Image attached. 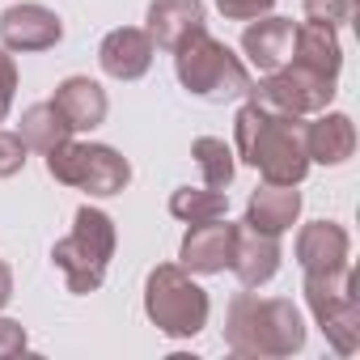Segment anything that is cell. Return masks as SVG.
I'll use <instances>...</instances> for the list:
<instances>
[{
  "label": "cell",
  "instance_id": "8992f818",
  "mask_svg": "<svg viewBox=\"0 0 360 360\" xmlns=\"http://www.w3.org/2000/svg\"><path fill=\"white\" fill-rule=\"evenodd\" d=\"M305 305L339 356L360 352V297L352 263L335 271H305Z\"/></svg>",
  "mask_w": 360,
  "mask_h": 360
},
{
  "label": "cell",
  "instance_id": "8fae6325",
  "mask_svg": "<svg viewBox=\"0 0 360 360\" xmlns=\"http://www.w3.org/2000/svg\"><path fill=\"white\" fill-rule=\"evenodd\" d=\"M153 56H157V47H153L148 30H140V26H119L98 47V64L115 81H140L153 68Z\"/></svg>",
  "mask_w": 360,
  "mask_h": 360
},
{
  "label": "cell",
  "instance_id": "6da1fadb",
  "mask_svg": "<svg viewBox=\"0 0 360 360\" xmlns=\"http://www.w3.org/2000/svg\"><path fill=\"white\" fill-rule=\"evenodd\" d=\"M301 119L271 110L255 98H246V106L233 119V148L246 165H255L263 174V183H280V187H301L309 174V153L301 140Z\"/></svg>",
  "mask_w": 360,
  "mask_h": 360
},
{
  "label": "cell",
  "instance_id": "9a60e30c",
  "mask_svg": "<svg viewBox=\"0 0 360 360\" xmlns=\"http://www.w3.org/2000/svg\"><path fill=\"white\" fill-rule=\"evenodd\" d=\"M51 106L68 119V127H72V131H94V127H102V123H106L110 98H106V89H102L94 77H64V81L56 85Z\"/></svg>",
  "mask_w": 360,
  "mask_h": 360
},
{
  "label": "cell",
  "instance_id": "4fadbf2b",
  "mask_svg": "<svg viewBox=\"0 0 360 360\" xmlns=\"http://www.w3.org/2000/svg\"><path fill=\"white\" fill-rule=\"evenodd\" d=\"M292 34H297V22L292 18H255L246 30H242V51H246V64L259 68V72H276L292 60Z\"/></svg>",
  "mask_w": 360,
  "mask_h": 360
},
{
  "label": "cell",
  "instance_id": "e0dca14e",
  "mask_svg": "<svg viewBox=\"0 0 360 360\" xmlns=\"http://www.w3.org/2000/svg\"><path fill=\"white\" fill-rule=\"evenodd\" d=\"M347 250H352V238L335 221H309L297 233V263H301V271H335V267H347Z\"/></svg>",
  "mask_w": 360,
  "mask_h": 360
},
{
  "label": "cell",
  "instance_id": "277c9868",
  "mask_svg": "<svg viewBox=\"0 0 360 360\" xmlns=\"http://www.w3.org/2000/svg\"><path fill=\"white\" fill-rule=\"evenodd\" d=\"M115 246H119L115 221L102 208L81 204L77 217H72V233L51 246V263L64 271L68 292H77V297L98 292L102 280H106V267L115 259Z\"/></svg>",
  "mask_w": 360,
  "mask_h": 360
},
{
  "label": "cell",
  "instance_id": "2e32d148",
  "mask_svg": "<svg viewBox=\"0 0 360 360\" xmlns=\"http://www.w3.org/2000/svg\"><path fill=\"white\" fill-rule=\"evenodd\" d=\"M301 140H305L309 161H318V165H343L356 153V123L343 110H322L314 123L301 127Z\"/></svg>",
  "mask_w": 360,
  "mask_h": 360
},
{
  "label": "cell",
  "instance_id": "ac0fdd59",
  "mask_svg": "<svg viewBox=\"0 0 360 360\" xmlns=\"http://www.w3.org/2000/svg\"><path fill=\"white\" fill-rule=\"evenodd\" d=\"M301 217V191L297 187H280V183H263L255 187L250 204H246V225L259 233H288Z\"/></svg>",
  "mask_w": 360,
  "mask_h": 360
},
{
  "label": "cell",
  "instance_id": "7c38bea8",
  "mask_svg": "<svg viewBox=\"0 0 360 360\" xmlns=\"http://www.w3.org/2000/svg\"><path fill=\"white\" fill-rule=\"evenodd\" d=\"M280 259H284V250H280V238H276V233H259V229H250L246 221L238 225V242H233V263H229V271L238 276L242 288H263L267 280H276Z\"/></svg>",
  "mask_w": 360,
  "mask_h": 360
},
{
  "label": "cell",
  "instance_id": "ffe728a7",
  "mask_svg": "<svg viewBox=\"0 0 360 360\" xmlns=\"http://www.w3.org/2000/svg\"><path fill=\"white\" fill-rule=\"evenodd\" d=\"M18 136H22L26 148H34V153H51V148H60L64 140H72V127H68V119H64L51 102H34V106L22 115Z\"/></svg>",
  "mask_w": 360,
  "mask_h": 360
},
{
  "label": "cell",
  "instance_id": "7a4b0ae2",
  "mask_svg": "<svg viewBox=\"0 0 360 360\" xmlns=\"http://www.w3.org/2000/svg\"><path fill=\"white\" fill-rule=\"evenodd\" d=\"M225 347L246 360H280L305 347V318L288 297L238 292L225 309Z\"/></svg>",
  "mask_w": 360,
  "mask_h": 360
},
{
  "label": "cell",
  "instance_id": "5b68a950",
  "mask_svg": "<svg viewBox=\"0 0 360 360\" xmlns=\"http://www.w3.org/2000/svg\"><path fill=\"white\" fill-rule=\"evenodd\" d=\"M144 314L165 339H195L208 326L212 301L208 292L191 280L187 267L178 263H157L144 280Z\"/></svg>",
  "mask_w": 360,
  "mask_h": 360
},
{
  "label": "cell",
  "instance_id": "9c48e42d",
  "mask_svg": "<svg viewBox=\"0 0 360 360\" xmlns=\"http://www.w3.org/2000/svg\"><path fill=\"white\" fill-rule=\"evenodd\" d=\"M233 242H238V225H229L225 217L200 221L187 229L183 246H178V267H187L191 276H217L233 263Z\"/></svg>",
  "mask_w": 360,
  "mask_h": 360
},
{
  "label": "cell",
  "instance_id": "30bf717a",
  "mask_svg": "<svg viewBox=\"0 0 360 360\" xmlns=\"http://www.w3.org/2000/svg\"><path fill=\"white\" fill-rule=\"evenodd\" d=\"M64 39V22L47 5H13L0 13V47L5 51H47Z\"/></svg>",
  "mask_w": 360,
  "mask_h": 360
},
{
  "label": "cell",
  "instance_id": "d6986e66",
  "mask_svg": "<svg viewBox=\"0 0 360 360\" xmlns=\"http://www.w3.org/2000/svg\"><path fill=\"white\" fill-rule=\"evenodd\" d=\"M292 64H305V68H314V72H322V77H339V68H343V47H339L335 26L305 18V22L297 26V34H292Z\"/></svg>",
  "mask_w": 360,
  "mask_h": 360
},
{
  "label": "cell",
  "instance_id": "83f0119b",
  "mask_svg": "<svg viewBox=\"0 0 360 360\" xmlns=\"http://www.w3.org/2000/svg\"><path fill=\"white\" fill-rule=\"evenodd\" d=\"M13 301V271H9V263L0 259V309H5Z\"/></svg>",
  "mask_w": 360,
  "mask_h": 360
},
{
  "label": "cell",
  "instance_id": "484cf974",
  "mask_svg": "<svg viewBox=\"0 0 360 360\" xmlns=\"http://www.w3.org/2000/svg\"><path fill=\"white\" fill-rule=\"evenodd\" d=\"M276 0H217V9L225 13V22H255L263 13H271Z\"/></svg>",
  "mask_w": 360,
  "mask_h": 360
},
{
  "label": "cell",
  "instance_id": "ba28073f",
  "mask_svg": "<svg viewBox=\"0 0 360 360\" xmlns=\"http://www.w3.org/2000/svg\"><path fill=\"white\" fill-rule=\"evenodd\" d=\"M335 94H339V89H335V77H322V72H314V68L288 60L284 68L263 72V81L250 85L246 98H255V102H263V106H271V110H284V115L305 119V115H322V110L335 102Z\"/></svg>",
  "mask_w": 360,
  "mask_h": 360
},
{
  "label": "cell",
  "instance_id": "3957f363",
  "mask_svg": "<svg viewBox=\"0 0 360 360\" xmlns=\"http://www.w3.org/2000/svg\"><path fill=\"white\" fill-rule=\"evenodd\" d=\"M174 77L200 102H233L246 98L255 85L246 60L233 56V47H225L208 30H195L187 43L174 47Z\"/></svg>",
  "mask_w": 360,
  "mask_h": 360
},
{
  "label": "cell",
  "instance_id": "7402d4cb",
  "mask_svg": "<svg viewBox=\"0 0 360 360\" xmlns=\"http://www.w3.org/2000/svg\"><path fill=\"white\" fill-rule=\"evenodd\" d=\"M191 157H195V165H200V174H204V187L225 191V187L233 183V174H238V153H233L225 140L200 136V140L191 144Z\"/></svg>",
  "mask_w": 360,
  "mask_h": 360
},
{
  "label": "cell",
  "instance_id": "d4e9b609",
  "mask_svg": "<svg viewBox=\"0 0 360 360\" xmlns=\"http://www.w3.org/2000/svg\"><path fill=\"white\" fill-rule=\"evenodd\" d=\"M13 98H18V64H13V56L5 47H0V123L9 119Z\"/></svg>",
  "mask_w": 360,
  "mask_h": 360
},
{
  "label": "cell",
  "instance_id": "52a82bcc",
  "mask_svg": "<svg viewBox=\"0 0 360 360\" xmlns=\"http://www.w3.org/2000/svg\"><path fill=\"white\" fill-rule=\"evenodd\" d=\"M47 157V174L64 187L89 191L94 200L119 195L131 183V165L119 148L110 144H89V140H64L60 148L43 153Z\"/></svg>",
  "mask_w": 360,
  "mask_h": 360
},
{
  "label": "cell",
  "instance_id": "603a6c76",
  "mask_svg": "<svg viewBox=\"0 0 360 360\" xmlns=\"http://www.w3.org/2000/svg\"><path fill=\"white\" fill-rule=\"evenodd\" d=\"M305 18L326 22V26H347L356 18V0H305Z\"/></svg>",
  "mask_w": 360,
  "mask_h": 360
},
{
  "label": "cell",
  "instance_id": "4316f807",
  "mask_svg": "<svg viewBox=\"0 0 360 360\" xmlns=\"http://www.w3.org/2000/svg\"><path fill=\"white\" fill-rule=\"evenodd\" d=\"M26 347H30L26 326H22L18 318H0V360H9V356H18V352H26Z\"/></svg>",
  "mask_w": 360,
  "mask_h": 360
},
{
  "label": "cell",
  "instance_id": "cb8c5ba5",
  "mask_svg": "<svg viewBox=\"0 0 360 360\" xmlns=\"http://www.w3.org/2000/svg\"><path fill=\"white\" fill-rule=\"evenodd\" d=\"M22 165H26V144H22V136L0 127V178L22 174Z\"/></svg>",
  "mask_w": 360,
  "mask_h": 360
},
{
  "label": "cell",
  "instance_id": "44dd1931",
  "mask_svg": "<svg viewBox=\"0 0 360 360\" xmlns=\"http://www.w3.org/2000/svg\"><path fill=\"white\" fill-rule=\"evenodd\" d=\"M225 212H229V191H217V187H178L169 195V217H178L183 225L217 221Z\"/></svg>",
  "mask_w": 360,
  "mask_h": 360
},
{
  "label": "cell",
  "instance_id": "5bb4252c",
  "mask_svg": "<svg viewBox=\"0 0 360 360\" xmlns=\"http://www.w3.org/2000/svg\"><path fill=\"white\" fill-rule=\"evenodd\" d=\"M144 22H148L144 30H148L153 47L174 51L178 43H187L195 30H204L208 9H204V0H153Z\"/></svg>",
  "mask_w": 360,
  "mask_h": 360
}]
</instances>
